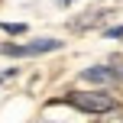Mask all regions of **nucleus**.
Returning a JSON list of instances; mask_svg holds the SVG:
<instances>
[{"mask_svg": "<svg viewBox=\"0 0 123 123\" xmlns=\"http://www.w3.org/2000/svg\"><path fill=\"white\" fill-rule=\"evenodd\" d=\"M55 49H62L58 39H39V42H29V45H0V55L23 58V55H42V52H55Z\"/></svg>", "mask_w": 123, "mask_h": 123, "instance_id": "obj_2", "label": "nucleus"}, {"mask_svg": "<svg viewBox=\"0 0 123 123\" xmlns=\"http://www.w3.org/2000/svg\"><path fill=\"white\" fill-rule=\"evenodd\" d=\"M104 36H107V39H123V26H110Z\"/></svg>", "mask_w": 123, "mask_h": 123, "instance_id": "obj_7", "label": "nucleus"}, {"mask_svg": "<svg viewBox=\"0 0 123 123\" xmlns=\"http://www.w3.org/2000/svg\"><path fill=\"white\" fill-rule=\"evenodd\" d=\"M110 71L117 74V81H123V55H113L110 58Z\"/></svg>", "mask_w": 123, "mask_h": 123, "instance_id": "obj_4", "label": "nucleus"}, {"mask_svg": "<svg viewBox=\"0 0 123 123\" xmlns=\"http://www.w3.org/2000/svg\"><path fill=\"white\" fill-rule=\"evenodd\" d=\"M65 100L74 107V110L91 113V117H104V113L117 110V97H110L107 91H71Z\"/></svg>", "mask_w": 123, "mask_h": 123, "instance_id": "obj_1", "label": "nucleus"}, {"mask_svg": "<svg viewBox=\"0 0 123 123\" xmlns=\"http://www.w3.org/2000/svg\"><path fill=\"white\" fill-rule=\"evenodd\" d=\"M13 74H16V68H6V71L0 74V81H6V78H13Z\"/></svg>", "mask_w": 123, "mask_h": 123, "instance_id": "obj_8", "label": "nucleus"}, {"mask_svg": "<svg viewBox=\"0 0 123 123\" xmlns=\"http://www.w3.org/2000/svg\"><path fill=\"white\" fill-rule=\"evenodd\" d=\"M97 123H123V110L117 107V110H110V113H104V117H100Z\"/></svg>", "mask_w": 123, "mask_h": 123, "instance_id": "obj_5", "label": "nucleus"}, {"mask_svg": "<svg viewBox=\"0 0 123 123\" xmlns=\"http://www.w3.org/2000/svg\"><path fill=\"white\" fill-rule=\"evenodd\" d=\"M58 3H74V0H58Z\"/></svg>", "mask_w": 123, "mask_h": 123, "instance_id": "obj_9", "label": "nucleus"}, {"mask_svg": "<svg viewBox=\"0 0 123 123\" xmlns=\"http://www.w3.org/2000/svg\"><path fill=\"white\" fill-rule=\"evenodd\" d=\"M81 78L91 81V84H113V81H117V74H113L107 65H94V68H84V71H81Z\"/></svg>", "mask_w": 123, "mask_h": 123, "instance_id": "obj_3", "label": "nucleus"}, {"mask_svg": "<svg viewBox=\"0 0 123 123\" xmlns=\"http://www.w3.org/2000/svg\"><path fill=\"white\" fill-rule=\"evenodd\" d=\"M0 26H3V32H13V36L26 32V26H23V23H0Z\"/></svg>", "mask_w": 123, "mask_h": 123, "instance_id": "obj_6", "label": "nucleus"}]
</instances>
